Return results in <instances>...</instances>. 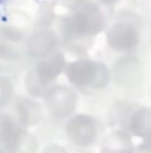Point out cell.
I'll return each mask as SVG.
<instances>
[{
	"label": "cell",
	"mask_w": 151,
	"mask_h": 153,
	"mask_svg": "<svg viewBox=\"0 0 151 153\" xmlns=\"http://www.w3.org/2000/svg\"><path fill=\"white\" fill-rule=\"evenodd\" d=\"M104 23L100 9L96 4H85L64 19L62 25L64 39L70 41L96 35L103 30Z\"/></svg>",
	"instance_id": "1"
},
{
	"label": "cell",
	"mask_w": 151,
	"mask_h": 153,
	"mask_svg": "<svg viewBox=\"0 0 151 153\" xmlns=\"http://www.w3.org/2000/svg\"><path fill=\"white\" fill-rule=\"evenodd\" d=\"M66 76L76 87L104 88L109 83V71L100 62L91 59H77L66 68Z\"/></svg>",
	"instance_id": "2"
},
{
	"label": "cell",
	"mask_w": 151,
	"mask_h": 153,
	"mask_svg": "<svg viewBox=\"0 0 151 153\" xmlns=\"http://www.w3.org/2000/svg\"><path fill=\"white\" fill-rule=\"evenodd\" d=\"M65 65V57L61 53L43 59L34 70L27 74L25 80L27 91L36 97L44 95L48 91L46 87L63 72Z\"/></svg>",
	"instance_id": "3"
},
{
	"label": "cell",
	"mask_w": 151,
	"mask_h": 153,
	"mask_svg": "<svg viewBox=\"0 0 151 153\" xmlns=\"http://www.w3.org/2000/svg\"><path fill=\"white\" fill-rule=\"evenodd\" d=\"M0 139L9 153H36L39 146L36 138L18 127L13 120L0 126Z\"/></svg>",
	"instance_id": "4"
},
{
	"label": "cell",
	"mask_w": 151,
	"mask_h": 153,
	"mask_svg": "<svg viewBox=\"0 0 151 153\" xmlns=\"http://www.w3.org/2000/svg\"><path fill=\"white\" fill-rule=\"evenodd\" d=\"M44 102L49 114L54 118L62 119L71 115L77 105V95L67 86H53L44 94Z\"/></svg>",
	"instance_id": "5"
},
{
	"label": "cell",
	"mask_w": 151,
	"mask_h": 153,
	"mask_svg": "<svg viewBox=\"0 0 151 153\" xmlns=\"http://www.w3.org/2000/svg\"><path fill=\"white\" fill-rule=\"evenodd\" d=\"M66 133L71 141L78 146H91L97 137V126L94 119L86 115H76L68 120Z\"/></svg>",
	"instance_id": "6"
},
{
	"label": "cell",
	"mask_w": 151,
	"mask_h": 153,
	"mask_svg": "<svg viewBox=\"0 0 151 153\" xmlns=\"http://www.w3.org/2000/svg\"><path fill=\"white\" fill-rule=\"evenodd\" d=\"M109 48L118 52H127L135 49L139 42V35L134 25L125 22L112 25L106 34Z\"/></svg>",
	"instance_id": "7"
},
{
	"label": "cell",
	"mask_w": 151,
	"mask_h": 153,
	"mask_svg": "<svg viewBox=\"0 0 151 153\" xmlns=\"http://www.w3.org/2000/svg\"><path fill=\"white\" fill-rule=\"evenodd\" d=\"M57 44L59 40L54 32L42 29L34 32L28 39L27 52L33 59H46L54 52Z\"/></svg>",
	"instance_id": "8"
},
{
	"label": "cell",
	"mask_w": 151,
	"mask_h": 153,
	"mask_svg": "<svg viewBox=\"0 0 151 153\" xmlns=\"http://www.w3.org/2000/svg\"><path fill=\"white\" fill-rule=\"evenodd\" d=\"M115 80L123 87H131L139 83L141 77L140 65L136 59H121L115 64Z\"/></svg>",
	"instance_id": "9"
},
{
	"label": "cell",
	"mask_w": 151,
	"mask_h": 153,
	"mask_svg": "<svg viewBox=\"0 0 151 153\" xmlns=\"http://www.w3.org/2000/svg\"><path fill=\"white\" fill-rule=\"evenodd\" d=\"M16 109L20 121L27 127L38 125L43 118V109L39 102L27 97H18L16 99Z\"/></svg>",
	"instance_id": "10"
},
{
	"label": "cell",
	"mask_w": 151,
	"mask_h": 153,
	"mask_svg": "<svg viewBox=\"0 0 151 153\" xmlns=\"http://www.w3.org/2000/svg\"><path fill=\"white\" fill-rule=\"evenodd\" d=\"M129 128L135 136L142 139H151V109L140 108L131 115Z\"/></svg>",
	"instance_id": "11"
},
{
	"label": "cell",
	"mask_w": 151,
	"mask_h": 153,
	"mask_svg": "<svg viewBox=\"0 0 151 153\" xmlns=\"http://www.w3.org/2000/svg\"><path fill=\"white\" fill-rule=\"evenodd\" d=\"M134 143L130 137L123 131L110 133L103 143L102 153H132Z\"/></svg>",
	"instance_id": "12"
},
{
	"label": "cell",
	"mask_w": 151,
	"mask_h": 153,
	"mask_svg": "<svg viewBox=\"0 0 151 153\" xmlns=\"http://www.w3.org/2000/svg\"><path fill=\"white\" fill-rule=\"evenodd\" d=\"M13 95V85L6 77L0 76V108L9 104Z\"/></svg>",
	"instance_id": "13"
},
{
	"label": "cell",
	"mask_w": 151,
	"mask_h": 153,
	"mask_svg": "<svg viewBox=\"0 0 151 153\" xmlns=\"http://www.w3.org/2000/svg\"><path fill=\"white\" fill-rule=\"evenodd\" d=\"M0 32L7 40L12 42L20 41L23 38V32L20 31L19 29L14 28V27H1Z\"/></svg>",
	"instance_id": "14"
},
{
	"label": "cell",
	"mask_w": 151,
	"mask_h": 153,
	"mask_svg": "<svg viewBox=\"0 0 151 153\" xmlns=\"http://www.w3.org/2000/svg\"><path fill=\"white\" fill-rule=\"evenodd\" d=\"M18 57L17 51L7 43L0 42V59L6 61H13Z\"/></svg>",
	"instance_id": "15"
},
{
	"label": "cell",
	"mask_w": 151,
	"mask_h": 153,
	"mask_svg": "<svg viewBox=\"0 0 151 153\" xmlns=\"http://www.w3.org/2000/svg\"><path fill=\"white\" fill-rule=\"evenodd\" d=\"M42 153H68L65 148L60 144H50L43 150Z\"/></svg>",
	"instance_id": "16"
},
{
	"label": "cell",
	"mask_w": 151,
	"mask_h": 153,
	"mask_svg": "<svg viewBox=\"0 0 151 153\" xmlns=\"http://www.w3.org/2000/svg\"><path fill=\"white\" fill-rule=\"evenodd\" d=\"M102 4H107V6H110V4H117L118 1H120V0H99Z\"/></svg>",
	"instance_id": "17"
},
{
	"label": "cell",
	"mask_w": 151,
	"mask_h": 153,
	"mask_svg": "<svg viewBox=\"0 0 151 153\" xmlns=\"http://www.w3.org/2000/svg\"><path fill=\"white\" fill-rule=\"evenodd\" d=\"M0 153H9V152H6V151H4V150H0Z\"/></svg>",
	"instance_id": "18"
}]
</instances>
